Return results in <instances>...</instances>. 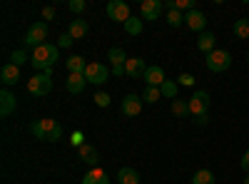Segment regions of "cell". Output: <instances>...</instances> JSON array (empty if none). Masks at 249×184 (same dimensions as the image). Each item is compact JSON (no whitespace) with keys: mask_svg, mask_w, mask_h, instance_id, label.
Listing matches in <instances>:
<instances>
[{"mask_svg":"<svg viewBox=\"0 0 249 184\" xmlns=\"http://www.w3.org/2000/svg\"><path fill=\"white\" fill-rule=\"evenodd\" d=\"M244 184H249V174H247V177H244Z\"/></svg>","mask_w":249,"mask_h":184,"instance_id":"obj_41","label":"cell"},{"mask_svg":"<svg viewBox=\"0 0 249 184\" xmlns=\"http://www.w3.org/2000/svg\"><path fill=\"white\" fill-rule=\"evenodd\" d=\"M177 80H179L182 87H195V75H190V72H182Z\"/></svg>","mask_w":249,"mask_h":184,"instance_id":"obj_32","label":"cell"},{"mask_svg":"<svg viewBox=\"0 0 249 184\" xmlns=\"http://www.w3.org/2000/svg\"><path fill=\"white\" fill-rule=\"evenodd\" d=\"M157 100H162V90H160V87H144L142 102H150V105H155Z\"/></svg>","mask_w":249,"mask_h":184,"instance_id":"obj_29","label":"cell"},{"mask_svg":"<svg viewBox=\"0 0 249 184\" xmlns=\"http://www.w3.org/2000/svg\"><path fill=\"white\" fill-rule=\"evenodd\" d=\"M140 13H142V20H157L162 13V0H142Z\"/></svg>","mask_w":249,"mask_h":184,"instance_id":"obj_11","label":"cell"},{"mask_svg":"<svg viewBox=\"0 0 249 184\" xmlns=\"http://www.w3.org/2000/svg\"><path fill=\"white\" fill-rule=\"evenodd\" d=\"M117 184H140V174L132 167H122L117 172Z\"/></svg>","mask_w":249,"mask_h":184,"instance_id":"obj_22","label":"cell"},{"mask_svg":"<svg viewBox=\"0 0 249 184\" xmlns=\"http://www.w3.org/2000/svg\"><path fill=\"white\" fill-rule=\"evenodd\" d=\"M187 102H190V115L192 117H202V115L210 112V95L204 90H197Z\"/></svg>","mask_w":249,"mask_h":184,"instance_id":"obj_6","label":"cell"},{"mask_svg":"<svg viewBox=\"0 0 249 184\" xmlns=\"http://www.w3.org/2000/svg\"><path fill=\"white\" fill-rule=\"evenodd\" d=\"M70 45H72L70 33H65V35H60V37H57V48H70Z\"/></svg>","mask_w":249,"mask_h":184,"instance_id":"obj_35","label":"cell"},{"mask_svg":"<svg viewBox=\"0 0 249 184\" xmlns=\"http://www.w3.org/2000/svg\"><path fill=\"white\" fill-rule=\"evenodd\" d=\"M45 40H48V23L45 20H37V23H33L25 33V45L40 48V45H45Z\"/></svg>","mask_w":249,"mask_h":184,"instance_id":"obj_5","label":"cell"},{"mask_svg":"<svg viewBox=\"0 0 249 184\" xmlns=\"http://www.w3.org/2000/svg\"><path fill=\"white\" fill-rule=\"evenodd\" d=\"M172 115L187 117V115H190V102H187V100H172Z\"/></svg>","mask_w":249,"mask_h":184,"instance_id":"obj_28","label":"cell"},{"mask_svg":"<svg viewBox=\"0 0 249 184\" xmlns=\"http://www.w3.org/2000/svg\"><path fill=\"white\" fill-rule=\"evenodd\" d=\"M234 35L242 37V40L249 37V17H239V20H234Z\"/></svg>","mask_w":249,"mask_h":184,"instance_id":"obj_26","label":"cell"},{"mask_svg":"<svg viewBox=\"0 0 249 184\" xmlns=\"http://www.w3.org/2000/svg\"><path fill=\"white\" fill-rule=\"evenodd\" d=\"M85 85H88L85 75H70V77L65 80V87H68V92H72V95H80L82 90H85Z\"/></svg>","mask_w":249,"mask_h":184,"instance_id":"obj_19","label":"cell"},{"mask_svg":"<svg viewBox=\"0 0 249 184\" xmlns=\"http://www.w3.org/2000/svg\"><path fill=\"white\" fill-rule=\"evenodd\" d=\"M43 17H45V20H53V17H55V8H50V5L43 8Z\"/></svg>","mask_w":249,"mask_h":184,"instance_id":"obj_38","label":"cell"},{"mask_svg":"<svg viewBox=\"0 0 249 184\" xmlns=\"http://www.w3.org/2000/svg\"><path fill=\"white\" fill-rule=\"evenodd\" d=\"M239 167H242V169H244V172L249 174V150H247V152L242 154V159H239Z\"/></svg>","mask_w":249,"mask_h":184,"instance_id":"obj_36","label":"cell"},{"mask_svg":"<svg viewBox=\"0 0 249 184\" xmlns=\"http://www.w3.org/2000/svg\"><path fill=\"white\" fill-rule=\"evenodd\" d=\"M144 83H147V87H162L164 83V70L160 65H150L147 72H144Z\"/></svg>","mask_w":249,"mask_h":184,"instance_id":"obj_14","label":"cell"},{"mask_svg":"<svg viewBox=\"0 0 249 184\" xmlns=\"http://www.w3.org/2000/svg\"><path fill=\"white\" fill-rule=\"evenodd\" d=\"M107 17L115 20V23H122L124 25L132 17L130 15V5L124 3V0H110V3H107Z\"/></svg>","mask_w":249,"mask_h":184,"instance_id":"obj_7","label":"cell"},{"mask_svg":"<svg viewBox=\"0 0 249 184\" xmlns=\"http://www.w3.org/2000/svg\"><path fill=\"white\" fill-rule=\"evenodd\" d=\"M70 142H72V147L77 145V150H80L82 145H85V142H82V132H72V139Z\"/></svg>","mask_w":249,"mask_h":184,"instance_id":"obj_37","label":"cell"},{"mask_svg":"<svg viewBox=\"0 0 249 184\" xmlns=\"http://www.w3.org/2000/svg\"><path fill=\"white\" fill-rule=\"evenodd\" d=\"M15 95L10 92V90H3L0 92V117H10L13 112H15Z\"/></svg>","mask_w":249,"mask_h":184,"instance_id":"obj_13","label":"cell"},{"mask_svg":"<svg viewBox=\"0 0 249 184\" xmlns=\"http://www.w3.org/2000/svg\"><path fill=\"white\" fill-rule=\"evenodd\" d=\"M167 23H170L172 28L184 25V13H179V10H170V13H167Z\"/></svg>","mask_w":249,"mask_h":184,"instance_id":"obj_30","label":"cell"},{"mask_svg":"<svg viewBox=\"0 0 249 184\" xmlns=\"http://www.w3.org/2000/svg\"><path fill=\"white\" fill-rule=\"evenodd\" d=\"M82 184H110V177L102 172L100 167H92L85 177H82Z\"/></svg>","mask_w":249,"mask_h":184,"instance_id":"obj_18","label":"cell"},{"mask_svg":"<svg viewBox=\"0 0 249 184\" xmlns=\"http://www.w3.org/2000/svg\"><path fill=\"white\" fill-rule=\"evenodd\" d=\"M232 67V55L227 50H212L210 55H207V70L210 72H224Z\"/></svg>","mask_w":249,"mask_h":184,"instance_id":"obj_4","label":"cell"},{"mask_svg":"<svg viewBox=\"0 0 249 184\" xmlns=\"http://www.w3.org/2000/svg\"><path fill=\"white\" fill-rule=\"evenodd\" d=\"M68 8L77 15V13H82V10H85L88 8V3H85V0H70V3H68Z\"/></svg>","mask_w":249,"mask_h":184,"instance_id":"obj_34","label":"cell"},{"mask_svg":"<svg viewBox=\"0 0 249 184\" xmlns=\"http://www.w3.org/2000/svg\"><path fill=\"white\" fill-rule=\"evenodd\" d=\"M10 60H13V65H18V67H20V65H23V63H28V60H30V57L25 55V50H13V55H10Z\"/></svg>","mask_w":249,"mask_h":184,"instance_id":"obj_31","label":"cell"},{"mask_svg":"<svg viewBox=\"0 0 249 184\" xmlns=\"http://www.w3.org/2000/svg\"><path fill=\"white\" fill-rule=\"evenodd\" d=\"M150 65H144V60L142 57H130L127 63H124V75L137 80V77H144V72H147Z\"/></svg>","mask_w":249,"mask_h":184,"instance_id":"obj_10","label":"cell"},{"mask_svg":"<svg viewBox=\"0 0 249 184\" xmlns=\"http://www.w3.org/2000/svg\"><path fill=\"white\" fill-rule=\"evenodd\" d=\"M112 72H115V77L124 75V65H115V67H112Z\"/></svg>","mask_w":249,"mask_h":184,"instance_id":"obj_40","label":"cell"},{"mask_svg":"<svg viewBox=\"0 0 249 184\" xmlns=\"http://www.w3.org/2000/svg\"><path fill=\"white\" fill-rule=\"evenodd\" d=\"M195 122H197V125H199V127H204V125H207V122H210V117H207V115H202V117H195Z\"/></svg>","mask_w":249,"mask_h":184,"instance_id":"obj_39","label":"cell"},{"mask_svg":"<svg viewBox=\"0 0 249 184\" xmlns=\"http://www.w3.org/2000/svg\"><path fill=\"white\" fill-rule=\"evenodd\" d=\"M107 77H110V70H107L105 65H100V63H88V70H85L88 85H102V83H107Z\"/></svg>","mask_w":249,"mask_h":184,"instance_id":"obj_8","label":"cell"},{"mask_svg":"<svg viewBox=\"0 0 249 184\" xmlns=\"http://www.w3.org/2000/svg\"><path fill=\"white\" fill-rule=\"evenodd\" d=\"M184 25L190 28V30H195V33H204V28H207V15L202 13V10H192V13H187L184 15Z\"/></svg>","mask_w":249,"mask_h":184,"instance_id":"obj_9","label":"cell"},{"mask_svg":"<svg viewBox=\"0 0 249 184\" xmlns=\"http://www.w3.org/2000/svg\"><path fill=\"white\" fill-rule=\"evenodd\" d=\"M33 134L37 139H43V142H57L62 137V127H60V122L57 119H50V117H43V119H37L33 122Z\"/></svg>","mask_w":249,"mask_h":184,"instance_id":"obj_2","label":"cell"},{"mask_svg":"<svg viewBox=\"0 0 249 184\" xmlns=\"http://www.w3.org/2000/svg\"><path fill=\"white\" fill-rule=\"evenodd\" d=\"M107 57H110L112 67H115V65H124V63H127V60H130L127 55H124V50H122V48H110Z\"/></svg>","mask_w":249,"mask_h":184,"instance_id":"obj_25","label":"cell"},{"mask_svg":"<svg viewBox=\"0 0 249 184\" xmlns=\"http://www.w3.org/2000/svg\"><path fill=\"white\" fill-rule=\"evenodd\" d=\"M68 70H70V75H85V70H88L85 57H80V55L68 57Z\"/></svg>","mask_w":249,"mask_h":184,"instance_id":"obj_21","label":"cell"},{"mask_svg":"<svg viewBox=\"0 0 249 184\" xmlns=\"http://www.w3.org/2000/svg\"><path fill=\"white\" fill-rule=\"evenodd\" d=\"M160 90H162V97H167V100H177V90H179V83H175V80H164Z\"/></svg>","mask_w":249,"mask_h":184,"instance_id":"obj_24","label":"cell"},{"mask_svg":"<svg viewBox=\"0 0 249 184\" xmlns=\"http://www.w3.org/2000/svg\"><path fill=\"white\" fill-rule=\"evenodd\" d=\"M50 90H53L50 72H37V75H33V80H28V92L35 97H45V95H50Z\"/></svg>","mask_w":249,"mask_h":184,"instance_id":"obj_3","label":"cell"},{"mask_svg":"<svg viewBox=\"0 0 249 184\" xmlns=\"http://www.w3.org/2000/svg\"><path fill=\"white\" fill-rule=\"evenodd\" d=\"M142 30H144V20H142V17H135V15H132L127 23H124V33L132 35V37H137Z\"/></svg>","mask_w":249,"mask_h":184,"instance_id":"obj_23","label":"cell"},{"mask_svg":"<svg viewBox=\"0 0 249 184\" xmlns=\"http://www.w3.org/2000/svg\"><path fill=\"white\" fill-rule=\"evenodd\" d=\"M88 30H90V25L85 23V20H72V23H70V28H68V33H70V37L72 40H80V37H85L88 35Z\"/></svg>","mask_w":249,"mask_h":184,"instance_id":"obj_20","label":"cell"},{"mask_svg":"<svg viewBox=\"0 0 249 184\" xmlns=\"http://www.w3.org/2000/svg\"><path fill=\"white\" fill-rule=\"evenodd\" d=\"M77 154H80V159L85 162V165H90V167H97V162H100V157H97V150H95V145H90V142H85L80 150H77Z\"/></svg>","mask_w":249,"mask_h":184,"instance_id":"obj_15","label":"cell"},{"mask_svg":"<svg viewBox=\"0 0 249 184\" xmlns=\"http://www.w3.org/2000/svg\"><path fill=\"white\" fill-rule=\"evenodd\" d=\"M57 55H60V48L53 45V43H45V45H40V48L33 50L30 63H33V67L40 70V72H50L53 65H55V60H57Z\"/></svg>","mask_w":249,"mask_h":184,"instance_id":"obj_1","label":"cell"},{"mask_svg":"<svg viewBox=\"0 0 249 184\" xmlns=\"http://www.w3.org/2000/svg\"><path fill=\"white\" fill-rule=\"evenodd\" d=\"M142 97H137V95H127L122 100V112L127 115V117H137L140 112H142Z\"/></svg>","mask_w":249,"mask_h":184,"instance_id":"obj_12","label":"cell"},{"mask_svg":"<svg viewBox=\"0 0 249 184\" xmlns=\"http://www.w3.org/2000/svg\"><path fill=\"white\" fill-rule=\"evenodd\" d=\"M95 105L97 107H107L110 105V95L107 92H95Z\"/></svg>","mask_w":249,"mask_h":184,"instance_id":"obj_33","label":"cell"},{"mask_svg":"<svg viewBox=\"0 0 249 184\" xmlns=\"http://www.w3.org/2000/svg\"><path fill=\"white\" fill-rule=\"evenodd\" d=\"M0 80H3V85H5V87L15 85L18 80H20V67H18V65H13V63H8L3 70H0Z\"/></svg>","mask_w":249,"mask_h":184,"instance_id":"obj_16","label":"cell"},{"mask_svg":"<svg viewBox=\"0 0 249 184\" xmlns=\"http://www.w3.org/2000/svg\"><path fill=\"white\" fill-rule=\"evenodd\" d=\"M197 48L204 52V55H210L212 50H217V37H214V33H202L199 35V40H197Z\"/></svg>","mask_w":249,"mask_h":184,"instance_id":"obj_17","label":"cell"},{"mask_svg":"<svg viewBox=\"0 0 249 184\" xmlns=\"http://www.w3.org/2000/svg\"><path fill=\"white\" fill-rule=\"evenodd\" d=\"M247 63H249V52H247Z\"/></svg>","mask_w":249,"mask_h":184,"instance_id":"obj_42","label":"cell"},{"mask_svg":"<svg viewBox=\"0 0 249 184\" xmlns=\"http://www.w3.org/2000/svg\"><path fill=\"white\" fill-rule=\"evenodd\" d=\"M217 179H214V174L210 172V169H199V172H195V177H192V184H214Z\"/></svg>","mask_w":249,"mask_h":184,"instance_id":"obj_27","label":"cell"}]
</instances>
